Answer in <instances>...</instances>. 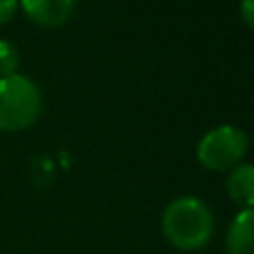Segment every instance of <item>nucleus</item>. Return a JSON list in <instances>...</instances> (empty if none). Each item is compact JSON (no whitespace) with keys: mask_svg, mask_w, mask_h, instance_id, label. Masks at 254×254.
Returning a JSON list of instances; mask_svg holds the SVG:
<instances>
[{"mask_svg":"<svg viewBox=\"0 0 254 254\" xmlns=\"http://www.w3.org/2000/svg\"><path fill=\"white\" fill-rule=\"evenodd\" d=\"M43 110L38 85L22 74L0 78V129L20 131L34 125Z\"/></svg>","mask_w":254,"mask_h":254,"instance_id":"2","label":"nucleus"},{"mask_svg":"<svg viewBox=\"0 0 254 254\" xmlns=\"http://www.w3.org/2000/svg\"><path fill=\"white\" fill-rule=\"evenodd\" d=\"M228 194L237 205L243 210H254V165L252 163H241L234 165V170L228 174L225 181Z\"/></svg>","mask_w":254,"mask_h":254,"instance_id":"6","label":"nucleus"},{"mask_svg":"<svg viewBox=\"0 0 254 254\" xmlns=\"http://www.w3.org/2000/svg\"><path fill=\"white\" fill-rule=\"evenodd\" d=\"M163 234L179 250H201L214 234V216L196 196H179L163 212Z\"/></svg>","mask_w":254,"mask_h":254,"instance_id":"1","label":"nucleus"},{"mask_svg":"<svg viewBox=\"0 0 254 254\" xmlns=\"http://www.w3.org/2000/svg\"><path fill=\"white\" fill-rule=\"evenodd\" d=\"M18 65H20V54H18L16 45L9 40H0V78L13 76Z\"/></svg>","mask_w":254,"mask_h":254,"instance_id":"7","label":"nucleus"},{"mask_svg":"<svg viewBox=\"0 0 254 254\" xmlns=\"http://www.w3.org/2000/svg\"><path fill=\"white\" fill-rule=\"evenodd\" d=\"M22 11L43 27H58L71 16L76 0H18Z\"/></svg>","mask_w":254,"mask_h":254,"instance_id":"4","label":"nucleus"},{"mask_svg":"<svg viewBox=\"0 0 254 254\" xmlns=\"http://www.w3.org/2000/svg\"><path fill=\"white\" fill-rule=\"evenodd\" d=\"M241 18L250 29H254V0H241Z\"/></svg>","mask_w":254,"mask_h":254,"instance_id":"9","label":"nucleus"},{"mask_svg":"<svg viewBox=\"0 0 254 254\" xmlns=\"http://www.w3.org/2000/svg\"><path fill=\"white\" fill-rule=\"evenodd\" d=\"M248 152V136L234 125H221L210 129L196 147V156L207 170L223 172L237 165Z\"/></svg>","mask_w":254,"mask_h":254,"instance_id":"3","label":"nucleus"},{"mask_svg":"<svg viewBox=\"0 0 254 254\" xmlns=\"http://www.w3.org/2000/svg\"><path fill=\"white\" fill-rule=\"evenodd\" d=\"M18 9V0H0V25L9 22Z\"/></svg>","mask_w":254,"mask_h":254,"instance_id":"8","label":"nucleus"},{"mask_svg":"<svg viewBox=\"0 0 254 254\" xmlns=\"http://www.w3.org/2000/svg\"><path fill=\"white\" fill-rule=\"evenodd\" d=\"M228 254H254V210H241L228 228Z\"/></svg>","mask_w":254,"mask_h":254,"instance_id":"5","label":"nucleus"}]
</instances>
